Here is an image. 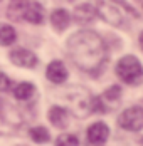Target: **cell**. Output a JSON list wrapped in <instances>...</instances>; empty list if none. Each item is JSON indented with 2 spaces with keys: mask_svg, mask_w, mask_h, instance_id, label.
Here are the masks:
<instances>
[{
  "mask_svg": "<svg viewBox=\"0 0 143 146\" xmlns=\"http://www.w3.org/2000/svg\"><path fill=\"white\" fill-rule=\"evenodd\" d=\"M67 50L72 62L84 72H100L108 59L106 45L100 35L93 30L76 32L67 40Z\"/></svg>",
  "mask_w": 143,
  "mask_h": 146,
  "instance_id": "6da1fadb",
  "label": "cell"
},
{
  "mask_svg": "<svg viewBox=\"0 0 143 146\" xmlns=\"http://www.w3.org/2000/svg\"><path fill=\"white\" fill-rule=\"evenodd\" d=\"M116 76L128 86H138L143 81V66L135 56H125L116 64Z\"/></svg>",
  "mask_w": 143,
  "mask_h": 146,
  "instance_id": "7a4b0ae2",
  "label": "cell"
},
{
  "mask_svg": "<svg viewBox=\"0 0 143 146\" xmlns=\"http://www.w3.org/2000/svg\"><path fill=\"white\" fill-rule=\"evenodd\" d=\"M126 7V3L120 2V0H111V2H104L96 9V12L110 24L113 25H121L125 22V14L123 9Z\"/></svg>",
  "mask_w": 143,
  "mask_h": 146,
  "instance_id": "3957f363",
  "label": "cell"
},
{
  "mask_svg": "<svg viewBox=\"0 0 143 146\" xmlns=\"http://www.w3.org/2000/svg\"><path fill=\"white\" fill-rule=\"evenodd\" d=\"M118 124H120V128H123L126 131H140L143 128V109L140 106H131L128 109H125L118 116Z\"/></svg>",
  "mask_w": 143,
  "mask_h": 146,
  "instance_id": "277c9868",
  "label": "cell"
},
{
  "mask_svg": "<svg viewBox=\"0 0 143 146\" xmlns=\"http://www.w3.org/2000/svg\"><path fill=\"white\" fill-rule=\"evenodd\" d=\"M108 138H110V128L103 121H98L88 128V141L91 145H103L108 141Z\"/></svg>",
  "mask_w": 143,
  "mask_h": 146,
  "instance_id": "5b68a950",
  "label": "cell"
},
{
  "mask_svg": "<svg viewBox=\"0 0 143 146\" xmlns=\"http://www.w3.org/2000/svg\"><path fill=\"white\" fill-rule=\"evenodd\" d=\"M10 60L19 67H35L37 56L27 49H14L10 52Z\"/></svg>",
  "mask_w": 143,
  "mask_h": 146,
  "instance_id": "8992f818",
  "label": "cell"
},
{
  "mask_svg": "<svg viewBox=\"0 0 143 146\" xmlns=\"http://www.w3.org/2000/svg\"><path fill=\"white\" fill-rule=\"evenodd\" d=\"M45 76L51 82L54 84H62L66 79H67V69L64 66V62L61 60H52L49 66H47V71H45Z\"/></svg>",
  "mask_w": 143,
  "mask_h": 146,
  "instance_id": "52a82bcc",
  "label": "cell"
},
{
  "mask_svg": "<svg viewBox=\"0 0 143 146\" xmlns=\"http://www.w3.org/2000/svg\"><path fill=\"white\" fill-rule=\"evenodd\" d=\"M49 121L56 126V128H66L69 123V113L66 108L61 106H52L49 109Z\"/></svg>",
  "mask_w": 143,
  "mask_h": 146,
  "instance_id": "ba28073f",
  "label": "cell"
},
{
  "mask_svg": "<svg viewBox=\"0 0 143 146\" xmlns=\"http://www.w3.org/2000/svg\"><path fill=\"white\" fill-rule=\"evenodd\" d=\"M96 14H98V12H96V9H94L93 5L83 3V5L76 7V10H74V20H76L78 24H89V22L94 20Z\"/></svg>",
  "mask_w": 143,
  "mask_h": 146,
  "instance_id": "9c48e42d",
  "label": "cell"
},
{
  "mask_svg": "<svg viewBox=\"0 0 143 146\" xmlns=\"http://www.w3.org/2000/svg\"><path fill=\"white\" fill-rule=\"evenodd\" d=\"M24 19L29 20L30 24H42L44 20V10H42V5L37 3V2H32L29 3L25 12H24Z\"/></svg>",
  "mask_w": 143,
  "mask_h": 146,
  "instance_id": "30bf717a",
  "label": "cell"
},
{
  "mask_svg": "<svg viewBox=\"0 0 143 146\" xmlns=\"http://www.w3.org/2000/svg\"><path fill=\"white\" fill-rule=\"evenodd\" d=\"M69 20H71V17L67 14V10H64V9H56L51 14V24L54 25V29L57 32H62L66 29L69 25Z\"/></svg>",
  "mask_w": 143,
  "mask_h": 146,
  "instance_id": "8fae6325",
  "label": "cell"
},
{
  "mask_svg": "<svg viewBox=\"0 0 143 146\" xmlns=\"http://www.w3.org/2000/svg\"><path fill=\"white\" fill-rule=\"evenodd\" d=\"M34 92H35V88H34L32 82H20V84H17L14 88V96H15V99H19V101L30 99Z\"/></svg>",
  "mask_w": 143,
  "mask_h": 146,
  "instance_id": "7c38bea8",
  "label": "cell"
},
{
  "mask_svg": "<svg viewBox=\"0 0 143 146\" xmlns=\"http://www.w3.org/2000/svg\"><path fill=\"white\" fill-rule=\"evenodd\" d=\"M29 136H30V139H32L34 143H37V145H45V143H49V139H51V134L47 131V128H44V126H35V128H32V129L29 131Z\"/></svg>",
  "mask_w": 143,
  "mask_h": 146,
  "instance_id": "4fadbf2b",
  "label": "cell"
},
{
  "mask_svg": "<svg viewBox=\"0 0 143 146\" xmlns=\"http://www.w3.org/2000/svg\"><path fill=\"white\" fill-rule=\"evenodd\" d=\"M17 34L12 25L9 24H0V45H10L15 42Z\"/></svg>",
  "mask_w": 143,
  "mask_h": 146,
  "instance_id": "5bb4252c",
  "label": "cell"
},
{
  "mask_svg": "<svg viewBox=\"0 0 143 146\" xmlns=\"http://www.w3.org/2000/svg\"><path fill=\"white\" fill-rule=\"evenodd\" d=\"M30 3L29 0H12L10 2V7H9V15L12 19H20L24 17V12L27 9V5Z\"/></svg>",
  "mask_w": 143,
  "mask_h": 146,
  "instance_id": "9a60e30c",
  "label": "cell"
},
{
  "mask_svg": "<svg viewBox=\"0 0 143 146\" xmlns=\"http://www.w3.org/2000/svg\"><path fill=\"white\" fill-rule=\"evenodd\" d=\"M56 146H79V139L74 134H61L56 139Z\"/></svg>",
  "mask_w": 143,
  "mask_h": 146,
  "instance_id": "2e32d148",
  "label": "cell"
},
{
  "mask_svg": "<svg viewBox=\"0 0 143 146\" xmlns=\"http://www.w3.org/2000/svg\"><path fill=\"white\" fill-rule=\"evenodd\" d=\"M104 98H106L108 101H118V99L121 98V88H120V86H111L110 89H106Z\"/></svg>",
  "mask_w": 143,
  "mask_h": 146,
  "instance_id": "e0dca14e",
  "label": "cell"
},
{
  "mask_svg": "<svg viewBox=\"0 0 143 146\" xmlns=\"http://www.w3.org/2000/svg\"><path fill=\"white\" fill-rule=\"evenodd\" d=\"M10 89V79L5 74H0V91H9Z\"/></svg>",
  "mask_w": 143,
  "mask_h": 146,
  "instance_id": "ac0fdd59",
  "label": "cell"
},
{
  "mask_svg": "<svg viewBox=\"0 0 143 146\" xmlns=\"http://www.w3.org/2000/svg\"><path fill=\"white\" fill-rule=\"evenodd\" d=\"M140 47H142V49H143V32H142V34H140Z\"/></svg>",
  "mask_w": 143,
  "mask_h": 146,
  "instance_id": "d6986e66",
  "label": "cell"
},
{
  "mask_svg": "<svg viewBox=\"0 0 143 146\" xmlns=\"http://www.w3.org/2000/svg\"><path fill=\"white\" fill-rule=\"evenodd\" d=\"M69 2H72V0H69Z\"/></svg>",
  "mask_w": 143,
  "mask_h": 146,
  "instance_id": "ffe728a7",
  "label": "cell"
}]
</instances>
